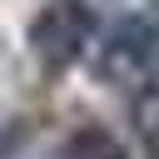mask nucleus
I'll use <instances>...</instances> for the list:
<instances>
[{"instance_id":"nucleus-1","label":"nucleus","mask_w":159,"mask_h":159,"mask_svg":"<svg viewBox=\"0 0 159 159\" xmlns=\"http://www.w3.org/2000/svg\"><path fill=\"white\" fill-rule=\"evenodd\" d=\"M94 25H99V20H94V5H89V0H50V5L30 20L25 45H30V55H35L40 70L65 75L70 65H80V60L89 55Z\"/></svg>"},{"instance_id":"nucleus-2","label":"nucleus","mask_w":159,"mask_h":159,"mask_svg":"<svg viewBox=\"0 0 159 159\" xmlns=\"http://www.w3.org/2000/svg\"><path fill=\"white\" fill-rule=\"evenodd\" d=\"M154 50H159V5H134L119 15V25L104 35L99 45V80L104 84H144L154 70Z\"/></svg>"},{"instance_id":"nucleus-3","label":"nucleus","mask_w":159,"mask_h":159,"mask_svg":"<svg viewBox=\"0 0 159 159\" xmlns=\"http://www.w3.org/2000/svg\"><path fill=\"white\" fill-rule=\"evenodd\" d=\"M60 159H129V149L119 144L114 129H104V124H80V129L60 144Z\"/></svg>"},{"instance_id":"nucleus-4","label":"nucleus","mask_w":159,"mask_h":159,"mask_svg":"<svg viewBox=\"0 0 159 159\" xmlns=\"http://www.w3.org/2000/svg\"><path fill=\"white\" fill-rule=\"evenodd\" d=\"M139 139H144L149 159H159V99H144L139 104Z\"/></svg>"},{"instance_id":"nucleus-5","label":"nucleus","mask_w":159,"mask_h":159,"mask_svg":"<svg viewBox=\"0 0 159 159\" xmlns=\"http://www.w3.org/2000/svg\"><path fill=\"white\" fill-rule=\"evenodd\" d=\"M114 5H124V10H134V5H149V0H114Z\"/></svg>"}]
</instances>
